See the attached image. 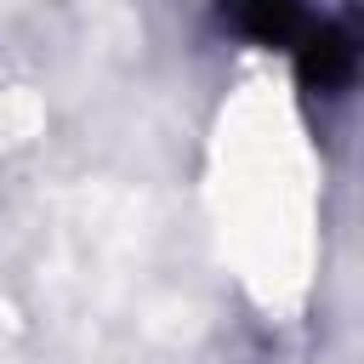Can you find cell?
<instances>
[{
	"label": "cell",
	"mask_w": 364,
	"mask_h": 364,
	"mask_svg": "<svg viewBox=\"0 0 364 364\" xmlns=\"http://www.w3.org/2000/svg\"><path fill=\"white\" fill-rule=\"evenodd\" d=\"M353 63H358L353 28H341V23L301 28V40H296V68H301V85H307V91H341V85L353 80Z\"/></svg>",
	"instance_id": "cell-1"
},
{
	"label": "cell",
	"mask_w": 364,
	"mask_h": 364,
	"mask_svg": "<svg viewBox=\"0 0 364 364\" xmlns=\"http://www.w3.org/2000/svg\"><path fill=\"white\" fill-rule=\"evenodd\" d=\"M233 17H239V28H245L250 40H262V46H296L301 28H307L296 0H239Z\"/></svg>",
	"instance_id": "cell-2"
}]
</instances>
